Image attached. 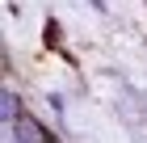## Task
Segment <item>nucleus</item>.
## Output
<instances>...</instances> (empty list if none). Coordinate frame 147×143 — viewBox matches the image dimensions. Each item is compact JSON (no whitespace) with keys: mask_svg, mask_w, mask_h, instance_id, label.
<instances>
[{"mask_svg":"<svg viewBox=\"0 0 147 143\" xmlns=\"http://www.w3.org/2000/svg\"><path fill=\"white\" fill-rule=\"evenodd\" d=\"M13 135H17V143H51V135L42 131V122H38V118H25V114L13 122Z\"/></svg>","mask_w":147,"mask_h":143,"instance_id":"obj_1","label":"nucleus"},{"mask_svg":"<svg viewBox=\"0 0 147 143\" xmlns=\"http://www.w3.org/2000/svg\"><path fill=\"white\" fill-rule=\"evenodd\" d=\"M0 101H4V122L13 126V122L21 118V110H17V93H13V88H4V93H0Z\"/></svg>","mask_w":147,"mask_h":143,"instance_id":"obj_2","label":"nucleus"}]
</instances>
